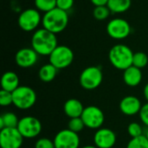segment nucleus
<instances>
[{
    "label": "nucleus",
    "mask_w": 148,
    "mask_h": 148,
    "mask_svg": "<svg viewBox=\"0 0 148 148\" xmlns=\"http://www.w3.org/2000/svg\"><path fill=\"white\" fill-rule=\"evenodd\" d=\"M84 127H85V125H84L83 121L82 120L81 117L72 118V119L69 120V121L68 123V128L69 130L76 133V134L82 131Z\"/></svg>",
    "instance_id": "a878e982"
},
{
    "label": "nucleus",
    "mask_w": 148,
    "mask_h": 148,
    "mask_svg": "<svg viewBox=\"0 0 148 148\" xmlns=\"http://www.w3.org/2000/svg\"><path fill=\"white\" fill-rule=\"evenodd\" d=\"M69 24V13L59 8H55L42 16V28L49 31L58 34L62 32Z\"/></svg>",
    "instance_id": "f03ea898"
},
{
    "label": "nucleus",
    "mask_w": 148,
    "mask_h": 148,
    "mask_svg": "<svg viewBox=\"0 0 148 148\" xmlns=\"http://www.w3.org/2000/svg\"><path fill=\"white\" fill-rule=\"evenodd\" d=\"M127 133L131 138H136L143 134V128L140 124L137 122H132L127 127Z\"/></svg>",
    "instance_id": "bb28decb"
},
{
    "label": "nucleus",
    "mask_w": 148,
    "mask_h": 148,
    "mask_svg": "<svg viewBox=\"0 0 148 148\" xmlns=\"http://www.w3.org/2000/svg\"><path fill=\"white\" fill-rule=\"evenodd\" d=\"M103 81V73L100 67L90 66L84 69L79 78L80 85L86 90H94L100 87Z\"/></svg>",
    "instance_id": "39448f33"
},
{
    "label": "nucleus",
    "mask_w": 148,
    "mask_h": 148,
    "mask_svg": "<svg viewBox=\"0 0 148 148\" xmlns=\"http://www.w3.org/2000/svg\"><path fill=\"white\" fill-rule=\"evenodd\" d=\"M132 5V0H108V7L114 14H121L127 11Z\"/></svg>",
    "instance_id": "aec40b11"
},
{
    "label": "nucleus",
    "mask_w": 148,
    "mask_h": 148,
    "mask_svg": "<svg viewBox=\"0 0 148 148\" xmlns=\"http://www.w3.org/2000/svg\"><path fill=\"white\" fill-rule=\"evenodd\" d=\"M35 148H56L54 140L49 138H40L35 143Z\"/></svg>",
    "instance_id": "c85d7f7f"
},
{
    "label": "nucleus",
    "mask_w": 148,
    "mask_h": 148,
    "mask_svg": "<svg viewBox=\"0 0 148 148\" xmlns=\"http://www.w3.org/2000/svg\"><path fill=\"white\" fill-rule=\"evenodd\" d=\"M23 139L16 127H5L0 130L1 148H21Z\"/></svg>",
    "instance_id": "9b49d317"
},
{
    "label": "nucleus",
    "mask_w": 148,
    "mask_h": 148,
    "mask_svg": "<svg viewBox=\"0 0 148 148\" xmlns=\"http://www.w3.org/2000/svg\"><path fill=\"white\" fill-rule=\"evenodd\" d=\"M143 94H144V97L146 98V100L147 101V102H148V83L147 84H146V86L144 87Z\"/></svg>",
    "instance_id": "473e14b6"
},
{
    "label": "nucleus",
    "mask_w": 148,
    "mask_h": 148,
    "mask_svg": "<svg viewBox=\"0 0 148 148\" xmlns=\"http://www.w3.org/2000/svg\"><path fill=\"white\" fill-rule=\"evenodd\" d=\"M38 56L39 55L32 48H23L16 52L15 61L18 67L28 69L33 67L37 62Z\"/></svg>",
    "instance_id": "4468645a"
},
{
    "label": "nucleus",
    "mask_w": 148,
    "mask_h": 148,
    "mask_svg": "<svg viewBox=\"0 0 148 148\" xmlns=\"http://www.w3.org/2000/svg\"><path fill=\"white\" fill-rule=\"evenodd\" d=\"M16 128L24 139H34L41 134L42 127L37 118L24 116L19 120Z\"/></svg>",
    "instance_id": "1a4fd4ad"
},
{
    "label": "nucleus",
    "mask_w": 148,
    "mask_h": 148,
    "mask_svg": "<svg viewBox=\"0 0 148 148\" xmlns=\"http://www.w3.org/2000/svg\"><path fill=\"white\" fill-rule=\"evenodd\" d=\"M134 54L133 50L127 45L118 43L110 49L108 59L113 67L124 71L133 66Z\"/></svg>",
    "instance_id": "7ed1b4c3"
},
{
    "label": "nucleus",
    "mask_w": 148,
    "mask_h": 148,
    "mask_svg": "<svg viewBox=\"0 0 148 148\" xmlns=\"http://www.w3.org/2000/svg\"><path fill=\"white\" fill-rule=\"evenodd\" d=\"M82 148H98V147H95V146H90V145H88V146L82 147Z\"/></svg>",
    "instance_id": "72a5a7b5"
},
{
    "label": "nucleus",
    "mask_w": 148,
    "mask_h": 148,
    "mask_svg": "<svg viewBox=\"0 0 148 148\" xmlns=\"http://www.w3.org/2000/svg\"><path fill=\"white\" fill-rule=\"evenodd\" d=\"M84 108H85L83 107L82 103L77 99L68 100L64 103V107H63L65 114L70 119L81 117Z\"/></svg>",
    "instance_id": "f3484780"
},
{
    "label": "nucleus",
    "mask_w": 148,
    "mask_h": 148,
    "mask_svg": "<svg viewBox=\"0 0 148 148\" xmlns=\"http://www.w3.org/2000/svg\"><path fill=\"white\" fill-rule=\"evenodd\" d=\"M74 3V0H56V7L68 12L73 8Z\"/></svg>",
    "instance_id": "c756f323"
},
{
    "label": "nucleus",
    "mask_w": 148,
    "mask_h": 148,
    "mask_svg": "<svg viewBox=\"0 0 148 148\" xmlns=\"http://www.w3.org/2000/svg\"><path fill=\"white\" fill-rule=\"evenodd\" d=\"M57 72L58 69L55 66L51 63H47L40 68L38 71V77L43 82H50L56 78Z\"/></svg>",
    "instance_id": "6ab92c4d"
},
{
    "label": "nucleus",
    "mask_w": 148,
    "mask_h": 148,
    "mask_svg": "<svg viewBox=\"0 0 148 148\" xmlns=\"http://www.w3.org/2000/svg\"><path fill=\"white\" fill-rule=\"evenodd\" d=\"M53 140L56 148H79L81 144L78 134L69 128L59 131Z\"/></svg>",
    "instance_id": "f8f14e48"
},
{
    "label": "nucleus",
    "mask_w": 148,
    "mask_h": 148,
    "mask_svg": "<svg viewBox=\"0 0 148 148\" xmlns=\"http://www.w3.org/2000/svg\"><path fill=\"white\" fill-rule=\"evenodd\" d=\"M110 13H112V12L107 5L96 6V7H95L94 10H93V16L98 21L106 20L110 16Z\"/></svg>",
    "instance_id": "393cba45"
},
{
    "label": "nucleus",
    "mask_w": 148,
    "mask_h": 148,
    "mask_svg": "<svg viewBox=\"0 0 148 148\" xmlns=\"http://www.w3.org/2000/svg\"><path fill=\"white\" fill-rule=\"evenodd\" d=\"M58 46L56 35L44 28L36 29L31 37V48L42 56H49Z\"/></svg>",
    "instance_id": "f257e3e1"
},
{
    "label": "nucleus",
    "mask_w": 148,
    "mask_h": 148,
    "mask_svg": "<svg viewBox=\"0 0 148 148\" xmlns=\"http://www.w3.org/2000/svg\"><path fill=\"white\" fill-rule=\"evenodd\" d=\"M92 4H94L95 7L96 6H105L108 5V0H90Z\"/></svg>",
    "instance_id": "2f4dec72"
},
{
    "label": "nucleus",
    "mask_w": 148,
    "mask_h": 148,
    "mask_svg": "<svg viewBox=\"0 0 148 148\" xmlns=\"http://www.w3.org/2000/svg\"><path fill=\"white\" fill-rule=\"evenodd\" d=\"M123 81L128 87H137L142 81V72L140 69L131 66L123 73Z\"/></svg>",
    "instance_id": "dca6fc26"
},
{
    "label": "nucleus",
    "mask_w": 148,
    "mask_h": 148,
    "mask_svg": "<svg viewBox=\"0 0 148 148\" xmlns=\"http://www.w3.org/2000/svg\"><path fill=\"white\" fill-rule=\"evenodd\" d=\"M115 133L107 127H101L96 130L94 135L95 146L98 148H112L116 143Z\"/></svg>",
    "instance_id": "ddd939ff"
},
{
    "label": "nucleus",
    "mask_w": 148,
    "mask_h": 148,
    "mask_svg": "<svg viewBox=\"0 0 148 148\" xmlns=\"http://www.w3.org/2000/svg\"><path fill=\"white\" fill-rule=\"evenodd\" d=\"M106 29L108 35L115 40H123L127 38L132 31L130 23L121 17L110 20L107 24Z\"/></svg>",
    "instance_id": "9d476101"
},
{
    "label": "nucleus",
    "mask_w": 148,
    "mask_h": 148,
    "mask_svg": "<svg viewBox=\"0 0 148 148\" xmlns=\"http://www.w3.org/2000/svg\"><path fill=\"white\" fill-rule=\"evenodd\" d=\"M19 119L12 112H6L0 117V130L5 127H17Z\"/></svg>",
    "instance_id": "412c9836"
},
{
    "label": "nucleus",
    "mask_w": 148,
    "mask_h": 148,
    "mask_svg": "<svg viewBox=\"0 0 148 148\" xmlns=\"http://www.w3.org/2000/svg\"><path fill=\"white\" fill-rule=\"evenodd\" d=\"M18 75L13 71L5 72L1 78V88L8 92H14L19 87Z\"/></svg>",
    "instance_id": "a211bd4d"
},
{
    "label": "nucleus",
    "mask_w": 148,
    "mask_h": 148,
    "mask_svg": "<svg viewBox=\"0 0 148 148\" xmlns=\"http://www.w3.org/2000/svg\"><path fill=\"white\" fill-rule=\"evenodd\" d=\"M11 104H13L12 93L1 89V91H0V105L3 107H7Z\"/></svg>",
    "instance_id": "cd10ccee"
},
{
    "label": "nucleus",
    "mask_w": 148,
    "mask_h": 148,
    "mask_svg": "<svg viewBox=\"0 0 148 148\" xmlns=\"http://www.w3.org/2000/svg\"><path fill=\"white\" fill-rule=\"evenodd\" d=\"M145 135H146V137L148 139V129L147 130V132H146V134H145Z\"/></svg>",
    "instance_id": "f704fd0d"
},
{
    "label": "nucleus",
    "mask_w": 148,
    "mask_h": 148,
    "mask_svg": "<svg viewBox=\"0 0 148 148\" xmlns=\"http://www.w3.org/2000/svg\"><path fill=\"white\" fill-rule=\"evenodd\" d=\"M148 64V56L144 52H136L134 54L133 58V66L138 68V69H143Z\"/></svg>",
    "instance_id": "5701e85b"
},
{
    "label": "nucleus",
    "mask_w": 148,
    "mask_h": 148,
    "mask_svg": "<svg viewBox=\"0 0 148 148\" xmlns=\"http://www.w3.org/2000/svg\"><path fill=\"white\" fill-rule=\"evenodd\" d=\"M127 148H148V139L145 134L136 138H132L128 141Z\"/></svg>",
    "instance_id": "b1692460"
},
{
    "label": "nucleus",
    "mask_w": 148,
    "mask_h": 148,
    "mask_svg": "<svg viewBox=\"0 0 148 148\" xmlns=\"http://www.w3.org/2000/svg\"><path fill=\"white\" fill-rule=\"evenodd\" d=\"M49 63L58 70L69 67L74 61L73 50L66 45H58L49 56Z\"/></svg>",
    "instance_id": "0eeeda50"
},
{
    "label": "nucleus",
    "mask_w": 148,
    "mask_h": 148,
    "mask_svg": "<svg viewBox=\"0 0 148 148\" xmlns=\"http://www.w3.org/2000/svg\"><path fill=\"white\" fill-rule=\"evenodd\" d=\"M42 16L37 9L29 8L23 10L17 18V23L21 29L26 32L36 31L42 23Z\"/></svg>",
    "instance_id": "423d86ee"
},
{
    "label": "nucleus",
    "mask_w": 148,
    "mask_h": 148,
    "mask_svg": "<svg viewBox=\"0 0 148 148\" xmlns=\"http://www.w3.org/2000/svg\"><path fill=\"white\" fill-rule=\"evenodd\" d=\"M34 3L36 9L43 13L56 8V0H35Z\"/></svg>",
    "instance_id": "4be33fe9"
},
{
    "label": "nucleus",
    "mask_w": 148,
    "mask_h": 148,
    "mask_svg": "<svg viewBox=\"0 0 148 148\" xmlns=\"http://www.w3.org/2000/svg\"><path fill=\"white\" fill-rule=\"evenodd\" d=\"M142 104L139 98L134 95L125 96L120 102V109L121 113L127 116H134L140 114Z\"/></svg>",
    "instance_id": "2eb2a0df"
},
{
    "label": "nucleus",
    "mask_w": 148,
    "mask_h": 148,
    "mask_svg": "<svg viewBox=\"0 0 148 148\" xmlns=\"http://www.w3.org/2000/svg\"><path fill=\"white\" fill-rule=\"evenodd\" d=\"M85 127L97 130L101 128L105 121V115L102 110L96 106H88L84 108L81 116Z\"/></svg>",
    "instance_id": "6e6552de"
},
{
    "label": "nucleus",
    "mask_w": 148,
    "mask_h": 148,
    "mask_svg": "<svg viewBox=\"0 0 148 148\" xmlns=\"http://www.w3.org/2000/svg\"><path fill=\"white\" fill-rule=\"evenodd\" d=\"M13 105L21 110L31 108L36 102V94L35 90L28 86H19L12 92Z\"/></svg>",
    "instance_id": "20e7f679"
},
{
    "label": "nucleus",
    "mask_w": 148,
    "mask_h": 148,
    "mask_svg": "<svg viewBox=\"0 0 148 148\" xmlns=\"http://www.w3.org/2000/svg\"><path fill=\"white\" fill-rule=\"evenodd\" d=\"M139 115H140V119L141 122L148 127V102L142 105V108L140 111Z\"/></svg>",
    "instance_id": "7c9ffc66"
}]
</instances>
